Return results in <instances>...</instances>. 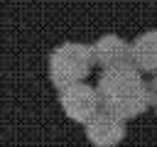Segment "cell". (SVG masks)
<instances>
[{"mask_svg":"<svg viewBox=\"0 0 157 147\" xmlns=\"http://www.w3.org/2000/svg\"><path fill=\"white\" fill-rule=\"evenodd\" d=\"M132 66L145 74H157V29H147L130 42Z\"/></svg>","mask_w":157,"mask_h":147,"instance_id":"6","label":"cell"},{"mask_svg":"<svg viewBox=\"0 0 157 147\" xmlns=\"http://www.w3.org/2000/svg\"><path fill=\"white\" fill-rule=\"evenodd\" d=\"M93 47L81 42H64L49 54V78L56 91L81 83L93 69Z\"/></svg>","mask_w":157,"mask_h":147,"instance_id":"2","label":"cell"},{"mask_svg":"<svg viewBox=\"0 0 157 147\" xmlns=\"http://www.w3.org/2000/svg\"><path fill=\"white\" fill-rule=\"evenodd\" d=\"M150 105L157 110V74H155L152 81H150Z\"/></svg>","mask_w":157,"mask_h":147,"instance_id":"7","label":"cell"},{"mask_svg":"<svg viewBox=\"0 0 157 147\" xmlns=\"http://www.w3.org/2000/svg\"><path fill=\"white\" fill-rule=\"evenodd\" d=\"M125 120L103 108L86 123V140L93 147H115L125 140Z\"/></svg>","mask_w":157,"mask_h":147,"instance_id":"4","label":"cell"},{"mask_svg":"<svg viewBox=\"0 0 157 147\" xmlns=\"http://www.w3.org/2000/svg\"><path fill=\"white\" fill-rule=\"evenodd\" d=\"M96 91L101 98V108L123 120L137 118L150 108V83L142 81L140 69H135L132 64L103 69Z\"/></svg>","mask_w":157,"mask_h":147,"instance_id":"1","label":"cell"},{"mask_svg":"<svg viewBox=\"0 0 157 147\" xmlns=\"http://www.w3.org/2000/svg\"><path fill=\"white\" fill-rule=\"evenodd\" d=\"M59 105L69 120L86 125L101 110V98H98V91L93 86L81 81V83H74V86H66L59 91Z\"/></svg>","mask_w":157,"mask_h":147,"instance_id":"3","label":"cell"},{"mask_svg":"<svg viewBox=\"0 0 157 147\" xmlns=\"http://www.w3.org/2000/svg\"><path fill=\"white\" fill-rule=\"evenodd\" d=\"M91 47H93V59L101 69H115V66H130L132 64L130 42H125L118 34H103Z\"/></svg>","mask_w":157,"mask_h":147,"instance_id":"5","label":"cell"}]
</instances>
